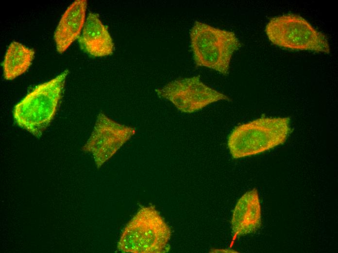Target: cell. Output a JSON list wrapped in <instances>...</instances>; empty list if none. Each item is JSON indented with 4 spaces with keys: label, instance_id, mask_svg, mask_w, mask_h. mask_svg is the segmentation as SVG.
Here are the masks:
<instances>
[{
    "label": "cell",
    "instance_id": "cell-1",
    "mask_svg": "<svg viewBox=\"0 0 338 253\" xmlns=\"http://www.w3.org/2000/svg\"><path fill=\"white\" fill-rule=\"evenodd\" d=\"M68 71L36 86L14 107L17 124L39 138L56 112Z\"/></svg>",
    "mask_w": 338,
    "mask_h": 253
},
{
    "label": "cell",
    "instance_id": "cell-2",
    "mask_svg": "<svg viewBox=\"0 0 338 253\" xmlns=\"http://www.w3.org/2000/svg\"><path fill=\"white\" fill-rule=\"evenodd\" d=\"M290 131L287 117H261L236 126L228 139L234 159L263 153L284 144Z\"/></svg>",
    "mask_w": 338,
    "mask_h": 253
},
{
    "label": "cell",
    "instance_id": "cell-3",
    "mask_svg": "<svg viewBox=\"0 0 338 253\" xmlns=\"http://www.w3.org/2000/svg\"><path fill=\"white\" fill-rule=\"evenodd\" d=\"M190 38L197 66L224 75L229 73L232 55L241 46L234 32L196 21L190 30Z\"/></svg>",
    "mask_w": 338,
    "mask_h": 253
},
{
    "label": "cell",
    "instance_id": "cell-4",
    "mask_svg": "<svg viewBox=\"0 0 338 253\" xmlns=\"http://www.w3.org/2000/svg\"><path fill=\"white\" fill-rule=\"evenodd\" d=\"M171 236L169 226L153 206L141 208L127 223L118 243L122 253H160Z\"/></svg>",
    "mask_w": 338,
    "mask_h": 253
},
{
    "label": "cell",
    "instance_id": "cell-5",
    "mask_svg": "<svg viewBox=\"0 0 338 253\" xmlns=\"http://www.w3.org/2000/svg\"><path fill=\"white\" fill-rule=\"evenodd\" d=\"M265 33L272 44L282 48L326 54L330 52L327 36L296 14L271 18L266 26Z\"/></svg>",
    "mask_w": 338,
    "mask_h": 253
},
{
    "label": "cell",
    "instance_id": "cell-6",
    "mask_svg": "<svg viewBox=\"0 0 338 253\" xmlns=\"http://www.w3.org/2000/svg\"><path fill=\"white\" fill-rule=\"evenodd\" d=\"M155 91L158 96L185 113L197 111L220 100H230L226 95L204 84L199 75L172 81Z\"/></svg>",
    "mask_w": 338,
    "mask_h": 253
},
{
    "label": "cell",
    "instance_id": "cell-7",
    "mask_svg": "<svg viewBox=\"0 0 338 253\" xmlns=\"http://www.w3.org/2000/svg\"><path fill=\"white\" fill-rule=\"evenodd\" d=\"M134 127L119 124L100 113L91 134L83 148L92 154L97 167H101L135 133Z\"/></svg>",
    "mask_w": 338,
    "mask_h": 253
},
{
    "label": "cell",
    "instance_id": "cell-8",
    "mask_svg": "<svg viewBox=\"0 0 338 253\" xmlns=\"http://www.w3.org/2000/svg\"><path fill=\"white\" fill-rule=\"evenodd\" d=\"M234 239L254 233L261 225V205L257 190L245 193L238 200L231 220Z\"/></svg>",
    "mask_w": 338,
    "mask_h": 253
},
{
    "label": "cell",
    "instance_id": "cell-9",
    "mask_svg": "<svg viewBox=\"0 0 338 253\" xmlns=\"http://www.w3.org/2000/svg\"><path fill=\"white\" fill-rule=\"evenodd\" d=\"M86 0H77L65 11L55 30L54 38L57 51L65 52L77 39L85 23Z\"/></svg>",
    "mask_w": 338,
    "mask_h": 253
},
{
    "label": "cell",
    "instance_id": "cell-10",
    "mask_svg": "<svg viewBox=\"0 0 338 253\" xmlns=\"http://www.w3.org/2000/svg\"><path fill=\"white\" fill-rule=\"evenodd\" d=\"M79 41L84 50L94 57L109 55L114 51L112 38L106 27L95 13L88 14Z\"/></svg>",
    "mask_w": 338,
    "mask_h": 253
},
{
    "label": "cell",
    "instance_id": "cell-11",
    "mask_svg": "<svg viewBox=\"0 0 338 253\" xmlns=\"http://www.w3.org/2000/svg\"><path fill=\"white\" fill-rule=\"evenodd\" d=\"M34 51L21 43L12 42L9 46L3 61L5 79L12 80L26 72L34 58Z\"/></svg>",
    "mask_w": 338,
    "mask_h": 253
}]
</instances>
